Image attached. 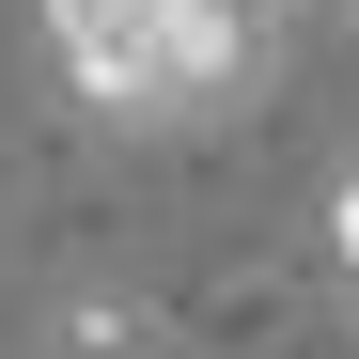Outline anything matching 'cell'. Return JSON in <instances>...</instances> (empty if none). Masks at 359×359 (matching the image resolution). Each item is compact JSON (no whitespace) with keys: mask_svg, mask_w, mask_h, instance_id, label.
I'll return each mask as SVG.
<instances>
[{"mask_svg":"<svg viewBox=\"0 0 359 359\" xmlns=\"http://www.w3.org/2000/svg\"><path fill=\"white\" fill-rule=\"evenodd\" d=\"M47 47L79 63L94 109H156V126H188L250 79L266 16H234V0H47Z\"/></svg>","mask_w":359,"mask_h":359,"instance_id":"6da1fadb","label":"cell"},{"mask_svg":"<svg viewBox=\"0 0 359 359\" xmlns=\"http://www.w3.org/2000/svg\"><path fill=\"white\" fill-rule=\"evenodd\" d=\"M47 359H156V313L141 297H63L47 313Z\"/></svg>","mask_w":359,"mask_h":359,"instance_id":"7a4b0ae2","label":"cell"},{"mask_svg":"<svg viewBox=\"0 0 359 359\" xmlns=\"http://www.w3.org/2000/svg\"><path fill=\"white\" fill-rule=\"evenodd\" d=\"M344 266H359V172H344Z\"/></svg>","mask_w":359,"mask_h":359,"instance_id":"3957f363","label":"cell"},{"mask_svg":"<svg viewBox=\"0 0 359 359\" xmlns=\"http://www.w3.org/2000/svg\"><path fill=\"white\" fill-rule=\"evenodd\" d=\"M234 16H281V0H234Z\"/></svg>","mask_w":359,"mask_h":359,"instance_id":"277c9868","label":"cell"}]
</instances>
